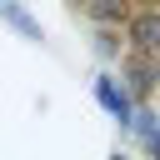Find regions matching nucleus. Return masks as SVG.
Masks as SVG:
<instances>
[{
	"label": "nucleus",
	"mask_w": 160,
	"mask_h": 160,
	"mask_svg": "<svg viewBox=\"0 0 160 160\" xmlns=\"http://www.w3.org/2000/svg\"><path fill=\"white\" fill-rule=\"evenodd\" d=\"M95 50H100L105 60H110V55H120V35H115V30H100V35H95Z\"/></svg>",
	"instance_id": "6"
},
{
	"label": "nucleus",
	"mask_w": 160,
	"mask_h": 160,
	"mask_svg": "<svg viewBox=\"0 0 160 160\" xmlns=\"http://www.w3.org/2000/svg\"><path fill=\"white\" fill-rule=\"evenodd\" d=\"M95 100H100V105H105V110H110L120 125H130V95H125V90H120L110 75H100V80H95Z\"/></svg>",
	"instance_id": "2"
},
{
	"label": "nucleus",
	"mask_w": 160,
	"mask_h": 160,
	"mask_svg": "<svg viewBox=\"0 0 160 160\" xmlns=\"http://www.w3.org/2000/svg\"><path fill=\"white\" fill-rule=\"evenodd\" d=\"M85 15H90V20H100V25H125V20H130V10H125V5H110V0L85 5Z\"/></svg>",
	"instance_id": "4"
},
{
	"label": "nucleus",
	"mask_w": 160,
	"mask_h": 160,
	"mask_svg": "<svg viewBox=\"0 0 160 160\" xmlns=\"http://www.w3.org/2000/svg\"><path fill=\"white\" fill-rule=\"evenodd\" d=\"M110 160H130V155H110Z\"/></svg>",
	"instance_id": "7"
},
{
	"label": "nucleus",
	"mask_w": 160,
	"mask_h": 160,
	"mask_svg": "<svg viewBox=\"0 0 160 160\" xmlns=\"http://www.w3.org/2000/svg\"><path fill=\"white\" fill-rule=\"evenodd\" d=\"M0 20H10V25L20 30V35H30V40H40V25H35V20H30V15L20 10V5H5V0H0Z\"/></svg>",
	"instance_id": "5"
},
{
	"label": "nucleus",
	"mask_w": 160,
	"mask_h": 160,
	"mask_svg": "<svg viewBox=\"0 0 160 160\" xmlns=\"http://www.w3.org/2000/svg\"><path fill=\"white\" fill-rule=\"evenodd\" d=\"M125 25H130L135 60H155V55H160V15H155V10H135Z\"/></svg>",
	"instance_id": "1"
},
{
	"label": "nucleus",
	"mask_w": 160,
	"mask_h": 160,
	"mask_svg": "<svg viewBox=\"0 0 160 160\" xmlns=\"http://www.w3.org/2000/svg\"><path fill=\"white\" fill-rule=\"evenodd\" d=\"M125 80H130V95L145 100V95L155 90V65H150V60H125Z\"/></svg>",
	"instance_id": "3"
}]
</instances>
